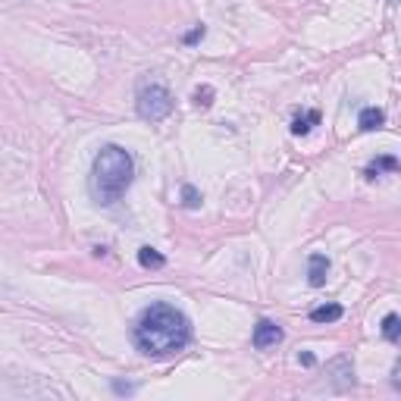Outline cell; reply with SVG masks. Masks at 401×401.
<instances>
[{"label": "cell", "instance_id": "6da1fadb", "mask_svg": "<svg viewBox=\"0 0 401 401\" xmlns=\"http://www.w3.org/2000/svg\"><path fill=\"white\" fill-rule=\"evenodd\" d=\"M191 342V323L172 304H151L135 323V345L148 358H170Z\"/></svg>", "mask_w": 401, "mask_h": 401}, {"label": "cell", "instance_id": "7a4b0ae2", "mask_svg": "<svg viewBox=\"0 0 401 401\" xmlns=\"http://www.w3.org/2000/svg\"><path fill=\"white\" fill-rule=\"evenodd\" d=\"M135 179V160L119 144H104L91 163V195L97 204L110 207L125 195V189Z\"/></svg>", "mask_w": 401, "mask_h": 401}, {"label": "cell", "instance_id": "3957f363", "mask_svg": "<svg viewBox=\"0 0 401 401\" xmlns=\"http://www.w3.org/2000/svg\"><path fill=\"white\" fill-rule=\"evenodd\" d=\"M135 107H138V116L148 119V123H160L172 113V95L166 85H142L138 88V97H135Z\"/></svg>", "mask_w": 401, "mask_h": 401}, {"label": "cell", "instance_id": "277c9868", "mask_svg": "<svg viewBox=\"0 0 401 401\" xmlns=\"http://www.w3.org/2000/svg\"><path fill=\"white\" fill-rule=\"evenodd\" d=\"M283 342V326L276 323V320H257V326H254V348H273V345Z\"/></svg>", "mask_w": 401, "mask_h": 401}, {"label": "cell", "instance_id": "5b68a950", "mask_svg": "<svg viewBox=\"0 0 401 401\" xmlns=\"http://www.w3.org/2000/svg\"><path fill=\"white\" fill-rule=\"evenodd\" d=\"M326 276H329V257L326 254H311L307 257V283L313 289H320L326 283Z\"/></svg>", "mask_w": 401, "mask_h": 401}, {"label": "cell", "instance_id": "8992f818", "mask_svg": "<svg viewBox=\"0 0 401 401\" xmlns=\"http://www.w3.org/2000/svg\"><path fill=\"white\" fill-rule=\"evenodd\" d=\"M383 123H386V113L379 110V107H364V110H360V116H358V125H360L364 132L379 129Z\"/></svg>", "mask_w": 401, "mask_h": 401}, {"label": "cell", "instance_id": "52a82bcc", "mask_svg": "<svg viewBox=\"0 0 401 401\" xmlns=\"http://www.w3.org/2000/svg\"><path fill=\"white\" fill-rule=\"evenodd\" d=\"M342 317H345L342 304H323V307H313L311 311L313 323H336V320H342Z\"/></svg>", "mask_w": 401, "mask_h": 401}, {"label": "cell", "instance_id": "ba28073f", "mask_svg": "<svg viewBox=\"0 0 401 401\" xmlns=\"http://www.w3.org/2000/svg\"><path fill=\"white\" fill-rule=\"evenodd\" d=\"M313 125H320V110H307L304 116H295V119H292V135H298V138L307 135Z\"/></svg>", "mask_w": 401, "mask_h": 401}, {"label": "cell", "instance_id": "9c48e42d", "mask_svg": "<svg viewBox=\"0 0 401 401\" xmlns=\"http://www.w3.org/2000/svg\"><path fill=\"white\" fill-rule=\"evenodd\" d=\"M379 172H398V160H395V157H376V160H373V163L364 170V176H367V179H376Z\"/></svg>", "mask_w": 401, "mask_h": 401}, {"label": "cell", "instance_id": "30bf717a", "mask_svg": "<svg viewBox=\"0 0 401 401\" xmlns=\"http://www.w3.org/2000/svg\"><path fill=\"white\" fill-rule=\"evenodd\" d=\"M138 264H142L144 270H160V266L166 264V257L160 251H154V248L144 245V248H138Z\"/></svg>", "mask_w": 401, "mask_h": 401}, {"label": "cell", "instance_id": "8fae6325", "mask_svg": "<svg viewBox=\"0 0 401 401\" xmlns=\"http://www.w3.org/2000/svg\"><path fill=\"white\" fill-rule=\"evenodd\" d=\"M383 336L389 339V342H398V336H401V320H398V313H386V320H383Z\"/></svg>", "mask_w": 401, "mask_h": 401}, {"label": "cell", "instance_id": "7c38bea8", "mask_svg": "<svg viewBox=\"0 0 401 401\" xmlns=\"http://www.w3.org/2000/svg\"><path fill=\"white\" fill-rule=\"evenodd\" d=\"M182 204L189 207V210L200 207V191L195 189V185H182Z\"/></svg>", "mask_w": 401, "mask_h": 401}, {"label": "cell", "instance_id": "4fadbf2b", "mask_svg": "<svg viewBox=\"0 0 401 401\" xmlns=\"http://www.w3.org/2000/svg\"><path fill=\"white\" fill-rule=\"evenodd\" d=\"M195 104L198 107H210L213 104V88L210 85H200V88L195 91Z\"/></svg>", "mask_w": 401, "mask_h": 401}, {"label": "cell", "instance_id": "5bb4252c", "mask_svg": "<svg viewBox=\"0 0 401 401\" xmlns=\"http://www.w3.org/2000/svg\"><path fill=\"white\" fill-rule=\"evenodd\" d=\"M204 32H207V29H204V25H195V29H191V32H189V35H185V44H198V41H200V38H204Z\"/></svg>", "mask_w": 401, "mask_h": 401}, {"label": "cell", "instance_id": "9a60e30c", "mask_svg": "<svg viewBox=\"0 0 401 401\" xmlns=\"http://www.w3.org/2000/svg\"><path fill=\"white\" fill-rule=\"evenodd\" d=\"M298 360H301V364H304V367H313V364H317V360H313V354H298Z\"/></svg>", "mask_w": 401, "mask_h": 401}]
</instances>
